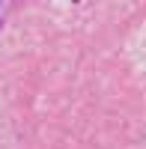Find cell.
Returning <instances> with one entry per match:
<instances>
[]
</instances>
